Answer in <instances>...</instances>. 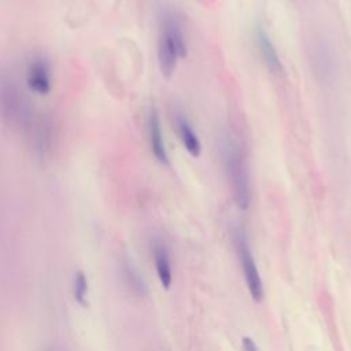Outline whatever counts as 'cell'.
Returning <instances> with one entry per match:
<instances>
[{"label": "cell", "instance_id": "obj_9", "mask_svg": "<svg viewBox=\"0 0 351 351\" xmlns=\"http://www.w3.org/2000/svg\"><path fill=\"white\" fill-rule=\"evenodd\" d=\"M176 129L178 132V136H180V140L182 141L184 147L186 148V151L197 158L202 152V145H200V141H199V137L197 134L195 133L193 128L191 126L189 121L185 118L184 114L178 112L176 115Z\"/></svg>", "mask_w": 351, "mask_h": 351}, {"label": "cell", "instance_id": "obj_3", "mask_svg": "<svg viewBox=\"0 0 351 351\" xmlns=\"http://www.w3.org/2000/svg\"><path fill=\"white\" fill-rule=\"evenodd\" d=\"M217 143L234 203L240 210H247L251 203V186L243 154L225 132L218 136Z\"/></svg>", "mask_w": 351, "mask_h": 351}, {"label": "cell", "instance_id": "obj_1", "mask_svg": "<svg viewBox=\"0 0 351 351\" xmlns=\"http://www.w3.org/2000/svg\"><path fill=\"white\" fill-rule=\"evenodd\" d=\"M0 117L1 119L23 132L34 144L51 128V122L38 114L12 75L0 71Z\"/></svg>", "mask_w": 351, "mask_h": 351}, {"label": "cell", "instance_id": "obj_7", "mask_svg": "<svg viewBox=\"0 0 351 351\" xmlns=\"http://www.w3.org/2000/svg\"><path fill=\"white\" fill-rule=\"evenodd\" d=\"M147 126H148V136H149V144H151V151L154 154V156L156 158L158 162L167 165L169 163V158H167V152H166V147H165V140H163V133H162V128H160V121L158 117V112L152 108L149 115H148V121H147Z\"/></svg>", "mask_w": 351, "mask_h": 351}, {"label": "cell", "instance_id": "obj_5", "mask_svg": "<svg viewBox=\"0 0 351 351\" xmlns=\"http://www.w3.org/2000/svg\"><path fill=\"white\" fill-rule=\"evenodd\" d=\"M26 84L37 95H47L51 90V67L43 56H34L26 69Z\"/></svg>", "mask_w": 351, "mask_h": 351}, {"label": "cell", "instance_id": "obj_8", "mask_svg": "<svg viewBox=\"0 0 351 351\" xmlns=\"http://www.w3.org/2000/svg\"><path fill=\"white\" fill-rule=\"evenodd\" d=\"M152 256H154V265L158 274V278L163 288H169L173 281V273H171V263L169 258V252L166 245L160 240L152 241Z\"/></svg>", "mask_w": 351, "mask_h": 351}, {"label": "cell", "instance_id": "obj_6", "mask_svg": "<svg viewBox=\"0 0 351 351\" xmlns=\"http://www.w3.org/2000/svg\"><path fill=\"white\" fill-rule=\"evenodd\" d=\"M254 34H255V43H256V47L259 48L258 51H259V53L262 56L263 63L266 64V67L271 73L280 74L282 71V66H281L278 53L276 51V47L271 43L269 34L266 33V30L261 25L255 26Z\"/></svg>", "mask_w": 351, "mask_h": 351}, {"label": "cell", "instance_id": "obj_11", "mask_svg": "<svg viewBox=\"0 0 351 351\" xmlns=\"http://www.w3.org/2000/svg\"><path fill=\"white\" fill-rule=\"evenodd\" d=\"M123 276L126 280V284L136 292V293H144V282L138 274V271L129 263L123 266Z\"/></svg>", "mask_w": 351, "mask_h": 351}, {"label": "cell", "instance_id": "obj_10", "mask_svg": "<svg viewBox=\"0 0 351 351\" xmlns=\"http://www.w3.org/2000/svg\"><path fill=\"white\" fill-rule=\"evenodd\" d=\"M88 280L85 277V274L82 271H77L74 276V281H73V295L77 303H80L81 306L86 304L88 300Z\"/></svg>", "mask_w": 351, "mask_h": 351}, {"label": "cell", "instance_id": "obj_4", "mask_svg": "<svg viewBox=\"0 0 351 351\" xmlns=\"http://www.w3.org/2000/svg\"><path fill=\"white\" fill-rule=\"evenodd\" d=\"M232 239H233L234 248L237 251V256L240 259L241 270H243L248 291L255 302H261L263 298V284H262L259 271L256 269L254 256L251 254L245 233L243 232V229L234 226L232 229Z\"/></svg>", "mask_w": 351, "mask_h": 351}, {"label": "cell", "instance_id": "obj_12", "mask_svg": "<svg viewBox=\"0 0 351 351\" xmlns=\"http://www.w3.org/2000/svg\"><path fill=\"white\" fill-rule=\"evenodd\" d=\"M241 348H243V351H258V347L251 337L241 339Z\"/></svg>", "mask_w": 351, "mask_h": 351}, {"label": "cell", "instance_id": "obj_2", "mask_svg": "<svg viewBox=\"0 0 351 351\" xmlns=\"http://www.w3.org/2000/svg\"><path fill=\"white\" fill-rule=\"evenodd\" d=\"M186 51L184 23L180 14L173 8H163L159 15L156 53L159 69L166 80L176 71L178 58L186 56Z\"/></svg>", "mask_w": 351, "mask_h": 351}]
</instances>
